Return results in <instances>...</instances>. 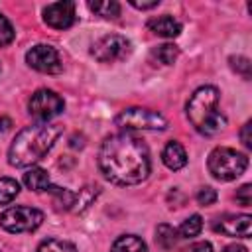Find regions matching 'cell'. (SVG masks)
<instances>
[{"label":"cell","instance_id":"cell-31","mask_svg":"<svg viewBox=\"0 0 252 252\" xmlns=\"http://www.w3.org/2000/svg\"><path fill=\"white\" fill-rule=\"evenodd\" d=\"M222 252H248V248L242 244H228V246H224Z\"/></svg>","mask_w":252,"mask_h":252},{"label":"cell","instance_id":"cell-7","mask_svg":"<svg viewBox=\"0 0 252 252\" xmlns=\"http://www.w3.org/2000/svg\"><path fill=\"white\" fill-rule=\"evenodd\" d=\"M28 108H30V114L33 118H37L39 122H47V120H51V118H55L57 114L63 112L65 102L55 91L39 89L32 94V98L28 102Z\"/></svg>","mask_w":252,"mask_h":252},{"label":"cell","instance_id":"cell-25","mask_svg":"<svg viewBox=\"0 0 252 252\" xmlns=\"http://www.w3.org/2000/svg\"><path fill=\"white\" fill-rule=\"evenodd\" d=\"M228 61H230V67L236 73H240L244 79H250V59H246L242 55H236V57H230Z\"/></svg>","mask_w":252,"mask_h":252},{"label":"cell","instance_id":"cell-15","mask_svg":"<svg viewBox=\"0 0 252 252\" xmlns=\"http://www.w3.org/2000/svg\"><path fill=\"white\" fill-rule=\"evenodd\" d=\"M24 183L30 191H45L49 187V173L41 167H30L24 173Z\"/></svg>","mask_w":252,"mask_h":252},{"label":"cell","instance_id":"cell-12","mask_svg":"<svg viewBox=\"0 0 252 252\" xmlns=\"http://www.w3.org/2000/svg\"><path fill=\"white\" fill-rule=\"evenodd\" d=\"M148 30L161 37H177L181 33V22L169 14H163L148 20Z\"/></svg>","mask_w":252,"mask_h":252},{"label":"cell","instance_id":"cell-26","mask_svg":"<svg viewBox=\"0 0 252 252\" xmlns=\"http://www.w3.org/2000/svg\"><path fill=\"white\" fill-rule=\"evenodd\" d=\"M195 199H197V203H199V205H203V207L213 205V203L217 201V191H215L213 187H201V189L197 191Z\"/></svg>","mask_w":252,"mask_h":252},{"label":"cell","instance_id":"cell-10","mask_svg":"<svg viewBox=\"0 0 252 252\" xmlns=\"http://www.w3.org/2000/svg\"><path fill=\"white\" fill-rule=\"evenodd\" d=\"M77 14H75V2L63 0V2H53L43 8V22L53 28V30H67L75 24Z\"/></svg>","mask_w":252,"mask_h":252},{"label":"cell","instance_id":"cell-2","mask_svg":"<svg viewBox=\"0 0 252 252\" xmlns=\"http://www.w3.org/2000/svg\"><path fill=\"white\" fill-rule=\"evenodd\" d=\"M63 128L59 124L37 122L20 130L8 150V161L14 167H33L53 148Z\"/></svg>","mask_w":252,"mask_h":252},{"label":"cell","instance_id":"cell-1","mask_svg":"<svg viewBox=\"0 0 252 252\" xmlns=\"http://www.w3.org/2000/svg\"><path fill=\"white\" fill-rule=\"evenodd\" d=\"M98 167L104 177L116 185L142 183L152 169L146 142L130 132L104 138L98 150Z\"/></svg>","mask_w":252,"mask_h":252},{"label":"cell","instance_id":"cell-18","mask_svg":"<svg viewBox=\"0 0 252 252\" xmlns=\"http://www.w3.org/2000/svg\"><path fill=\"white\" fill-rule=\"evenodd\" d=\"M96 195H98V187L94 185H87V187H83L79 193H75V207H73V211L75 213H81V211H85L94 199H96Z\"/></svg>","mask_w":252,"mask_h":252},{"label":"cell","instance_id":"cell-19","mask_svg":"<svg viewBox=\"0 0 252 252\" xmlns=\"http://www.w3.org/2000/svg\"><path fill=\"white\" fill-rule=\"evenodd\" d=\"M89 8L102 16V18H118L120 16V4L114 0H102V2H89Z\"/></svg>","mask_w":252,"mask_h":252},{"label":"cell","instance_id":"cell-16","mask_svg":"<svg viewBox=\"0 0 252 252\" xmlns=\"http://www.w3.org/2000/svg\"><path fill=\"white\" fill-rule=\"evenodd\" d=\"M177 57H179V49L173 43H161L150 51V59L159 65H171V63H175Z\"/></svg>","mask_w":252,"mask_h":252},{"label":"cell","instance_id":"cell-4","mask_svg":"<svg viewBox=\"0 0 252 252\" xmlns=\"http://www.w3.org/2000/svg\"><path fill=\"white\" fill-rule=\"evenodd\" d=\"M207 167L211 171V175L219 181H232L238 175L244 173V169L248 167V158L246 154H240L232 148H215L209 154L207 159Z\"/></svg>","mask_w":252,"mask_h":252},{"label":"cell","instance_id":"cell-30","mask_svg":"<svg viewBox=\"0 0 252 252\" xmlns=\"http://www.w3.org/2000/svg\"><path fill=\"white\" fill-rule=\"evenodd\" d=\"M130 4L138 10H150V8H156L159 4V0H152V2H140V0H130Z\"/></svg>","mask_w":252,"mask_h":252},{"label":"cell","instance_id":"cell-27","mask_svg":"<svg viewBox=\"0 0 252 252\" xmlns=\"http://www.w3.org/2000/svg\"><path fill=\"white\" fill-rule=\"evenodd\" d=\"M250 193H252V185H250V183H244V185L236 191V201H238L242 207H250V203H252Z\"/></svg>","mask_w":252,"mask_h":252},{"label":"cell","instance_id":"cell-21","mask_svg":"<svg viewBox=\"0 0 252 252\" xmlns=\"http://www.w3.org/2000/svg\"><path fill=\"white\" fill-rule=\"evenodd\" d=\"M35 252H77L75 244L69 240H59V238H45Z\"/></svg>","mask_w":252,"mask_h":252},{"label":"cell","instance_id":"cell-24","mask_svg":"<svg viewBox=\"0 0 252 252\" xmlns=\"http://www.w3.org/2000/svg\"><path fill=\"white\" fill-rule=\"evenodd\" d=\"M14 37H16V32H14L10 20L0 14V47L10 45V43L14 41Z\"/></svg>","mask_w":252,"mask_h":252},{"label":"cell","instance_id":"cell-9","mask_svg":"<svg viewBox=\"0 0 252 252\" xmlns=\"http://www.w3.org/2000/svg\"><path fill=\"white\" fill-rule=\"evenodd\" d=\"M26 63L32 69H35L39 73H47V75L59 73L63 69L59 51L53 45H47V43H37V45L30 47L28 53H26Z\"/></svg>","mask_w":252,"mask_h":252},{"label":"cell","instance_id":"cell-28","mask_svg":"<svg viewBox=\"0 0 252 252\" xmlns=\"http://www.w3.org/2000/svg\"><path fill=\"white\" fill-rule=\"evenodd\" d=\"M185 252H213V246H211V242H195Z\"/></svg>","mask_w":252,"mask_h":252},{"label":"cell","instance_id":"cell-23","mask_svg":"<svg viewBox=\"0 0 252 252\" xmlns=\"http://www.w3.org/2000/svg\"><path fill=\"white\" fill-rule=\"evenodd\" d=\"M45 191H49L51 195H55V197L59 199V205H61V207H65V209H73V203H75V193H73V191L55 187V185H51V183H49V187H47Z\"/></svg>","mask_w":252,"mask_h":252},{"label":"cell","instance_id":"cell-29","mask_svg":"<svg viewBox=\"0 0 252 252\" xmlns=\"http://www.w3.org/2000/svg\"><path fill=\"white\" fill-rule=\"evenodd\" d=\"M250 128H252V124L250 122H246L244 126H242V130H240V138H242V144L246 146V148H252V140H250Z\"/></svg>","mask_w":252,"mask_h":252},{"label":"cell","instance_id":"cell-32","mask_svg":"<svg viewBox=\"0 0 252 252\" xmlns=\"http://www.w3.org/2000/svg\"><path fill=\"white\" fill-rule=\"evenodd\" d=\"M0 71H2V65H0Z\"/></svg>","mask_w":252,"mask_h":252},{"label":"cell","instance_id":"cell-8","mask_svg":"<svg viewBox=\"0 0 252 252\" xmlns=\"http://www.w3.org/2000/svg\"><path fill=\"white\" fill-rule=\"evenodd\" d=\"M93 57L100 63H114V61H120L124 59L128 53H130V41L124 37V35H118V33H108L104 37H100L93 49H91Z\"/></svg>","mask_w":252,"mask_h":252},{"label":"cell","instance_id":"cell-22","mask_svg":"<svg viewBox=\"0 0 252 252\" xmlns=\"http://www.w3.org/2000/svg\"><path fill=\"white\" fill-rule=\"evenodd\" d=\"M156 240H158V244L161 248L169 250L177 242V230L173 226H169V224H159L158 230H156Z\"/></svg>","mask_w":252,"mask_h":252},{"label":"cell","instance_id":"cell-20","mask_svg":"<svg viewBox=\"0 0 252 252\" xmlns=\"http://www.w3.org/2000/svg\"><path fill=\"white\" fill-rule=\"evenodd\" d=\"M201 228H203V219H201L199 215H191L189 219H185V220L179 224L177 234H179L181 238H193V236H197V234L201 232Z\"/></svg>","mask_w":252,"mask_h":252},{"label":"cell","instance_id":"cell-17","mask_svg":"<svg viewBox=\"0 0 252 252\" xmlns=\"http://www.w3.org/2000/svg\"><path fill=\"white\" fill-rule=\"evenodd\" d=\"M20 193V183L12 177H0V205H10Z\"/></svg>","mask_w":252,"mask_h":252},{"label":"cell","instance_id":"cell-11","mask_svg":"<svg viewBox=\"0 0 252 252\" xmlns=\"http://www.w3.org/2000/svg\"><path fill=\"white\" fill-rule=\"evenodd\" d=\"M213 228L217 232H222L226 236H240L250 238L252 228V217L250 215H222L215 220Z\"/></svg>","mask_w":252,"mask_h":252},{"label":"cell","instance_id":"cell-5","mask_svg":"<svg viewBox=\"0 0 252 252\" xmlns=\"http://www.w3.org/2000/svg\"><path fill=\"white\" fill-rule=\"evenodd\" d=\"M114 124L122 130H165L167 128V120L150 108H142V106H130L124 108L116 118Z\"/></svg>","mask_w":252,"mask_h":252},{"label":"cell","instance_id":"cell-3","mask_svg":"<svg viewBox=\"0 0 252 252\" xmlns=\"http://www.w3.org/2000/svg\"><path fill=\"white\" fill-rule=\"evenodd\" d=\"M219 98L217 87L205 85L199 87L187 102V118L203 136H215L226 126V118L219 110Z\"/></svg>","mask_w":252,"mask_h":252},{"label":"cell","instance_id":"cell-6","mask_svg":"<svg viewBox=\"0 0 252 252\" xmlns=\"http://www.w3.org/2000/svg\"><path fill=\"white\" fill-rule=\"evenodd\" d=\"M43 222V213L33 207H10L0 215V226L12 234L32 232Z\"/></svg>","mask_w":252,"mask_h":252},{"label":"cell","instance_id":"cell-13","mask_svg":"<svg viewBox=\"0 0 252 252\" xmlns=\"http://www.w3.org/2000/svg\"><path fill=\"white\" fill-rule=\"evenodd\" d=\"M161 161H163L165 167H169L171 171H177V169L185 167V163H187L185 148H183L179 142H175V140L167 142L165 148H163V152H161Z\"/></svg>","mask_w":252,"mask_h":252},{"label":"cell","instance_id":"cell-14","mask_svg":"<svg viewBox=\"0 0 252 252\" xmlns=\"http://www.w3.org/2000/svg\"><path fill=\"white\" fill-rule=\"evenodd\" d=\"M110 252H148V246L136 234H122L112 242Z\"/></svg>","mask_w":252,"mask_h":252}]
</instances>
